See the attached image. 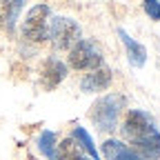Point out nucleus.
Instances as JSON below:
<instances>
[{
    "mask_svg": "<svg viewBox=\"0 0 160 160\" xmlns=\"http://www.w3.org/2000/svg\"><path fill=\"white\" fill-rule=\"evenodd\" d=\"M122 136L129 140L140 158L145 160H160V131L153 118L140 109H129L122 122Z\"/></svg>",
    "mask_w": 160,
    "mask_h": 160,
    "instance_id": "nucleus-1",
    "label": "nucleus"
},
{
    "mask_svg": "<svg viewBox=\"0 0 160 160\" xmlns=\"http://www.w3.org/2000/svg\"><path fill=\"white\" fill-rule=\"evenodd\" d=\"M127 105V100L125 96H120V93H109V96H102V98H98L96 102L91 105V120H93V125L100 129V131H111L118 122V116L120 111L125 109Z\"/></svg>",
    "mask_w": 160,
    "mask_h": 160,
    "instance_id": "nucleus-2",
    "label": "nucleus"
},
{
    "mask_svg": "<svg viewBox=\"0 0 160 160\" xmlns=\"http://www.w3.org/2000/svg\"><path fill=\"white\" fill-rule=\"evenodd\" d=\"M47 38L51 40L53 49L65 51V49H71L80 40V27L76 20H71L67 16H56L47 25Z\"/></svg>",
    "mask_w": 160,
    "mask_h": 160,
    "instance_id": "nucleus-3",
    "label": "nucleus"
},
{
    "mask_svg": "<svg viewBox=\"0 0 160 160\" xmlns=\"http://www.w3.org/2000/svg\"><path fill=\"white\" fill-rule=\"evenodd\" d=\"M100 65H102V56L91 40H78L69 49V67H73L76 71H91Z\"/></svg>",
    "mask_w": 160,
    "mask_h": 160,
    "instance_id": "nucleus-4",
    "label": "nucleus"
},
{
    "mask_svg": "<svg viewBox=\"0 0 160 160\" xmlns=\"http://www.w3.org/2000/svg\"><path fill=\"white\" fill-rule=\"evenodd\" d=\"M49 13H51V9L42 2L31 7L25 16V22H22V36L27 40H31V42H42V40H47Z\"/></svg>",
    "mask_w": 160,
    "mask_h": 160,
    "instance_id": "nucleus-5",
    "label": "nucleus"
},
{
    "mask_svg": "<svg viewBox=\"0 0 160 160\" xmlns=\"http://www.w3.org/2000/svg\"><path fill=\"white\" fill-rule=\"evenodd\" d=\"M111 78H113L111 69H109V67H105V65H100V67L91 69L82 80H80V89H82L85 93L102 91V89H107V87L111 85Z\"/></svg>",
    "mask_w": 160,
    "mask_h": 160,
    "instance_id": "nucleus-6",
    "label": "nucleus"
},
{
    "mask_svg": "<svg viewBox=\"0 0 160 160\" xmlns=\"http://www.w3.org/2000/svg\"><path fill=\"white\" fill-rule=\"evenodd\" d=\"M67 76V67L62 60H58V58H47L45 60V65L42 69H40V80H42V87L45 89H56L60 82L65 80Z\"/></svg>",
    "mask_w": 160,
    "mask_h": 160,
    "instance_id": "nucleus-7",
    "label": "nucleus"
},
{
    "mask_svg": "<svg viewBox=\"0 0 160 160\" xmlns=\"http://www.w3.org/2000/svg\"><path fill=\"white\" fill-rule=\"evenodd\" d=\"M118 36H120V40H122V45L127 49V58H129L131 67H142L147 62V49L140 45L138 40H133L125 29H118Z\"/></svg>",
    "mask_w": 160,
    "mask_h": 160,
    "instance_id": "nucleus-8",
    "label": "nucleus"
},
{
    "mask_svg": "<svg viewBox=\"0 0 160 160\" xmlns=\"http://www.w3.org/2000/svg\"><path fill=\"white\" fill-rule=\"evenodd\" d=\"M102 153L107 160H145L136 151H131L127 145H122L120 140H111V138L102 142Z\"/></svg>",
    "mask_w": 160,
    "mask_h": 160,
    "instance_id": "nucleus-9",
    "label": "nucleus"
},
{
    "mask_svg": "<svg viewBox=\"0 0 160 160\" xmlns=\"http://www.w3.org/2000/svg\"><path fill=\"white\" fill-rule=\"evenodd\" d=\"M56 160H85L80 153V147L73 138H65L60 145H56Z\"/></svg>",
    "mask_w": 160,
    "mask_h": 160,
    "instance_id": "nucleus-10",
    "label": "nucleus"
},
{
    "mask_svg": "<svg viewBox=\"0 0 160 160\" xmlns=\"http://www.w3.org/2000/svg\"><path fill=\"white\" fill-rule=\"evenodd\" d=\"M38 149L47 160H56V133L53 131H42L38 138Z\"/></svg>",
    "mask_w": 160,
    "mask_h": 160,
    "instance_id": "nucleus-11",
    "label": "nucleus"
},
{
    "mask_svg": "<svg viewBox=\"0 0 160 160\" xmlns=\"http://www.w3.org/2000/svg\"><path fill=\"white\" fill-rule=\"evenodd\" d=\"M73 140H76V145L78 147H82L93 160H98V151H96V145H93V140H91V136L87 133V129L85 127H76L73 129V136H71Z\"/></svg>",
    "mask_w": 160,
    "mask_h": 160,
    "instance_id": "nucleus-12",
    "label": "nucleus"
},
{
    "mask_svg": "<svg viewBox=\"0 0 160 160\" xmlns=\"http://www.w3.org/2000/svg\"><path fill=\"white\" fill-rule=\"evenodd\" d=\"M18 18V11L11 0H0V27H11Z\"/></svg>",
    "mask_w": 160,
    "mask_h": 160,
    "instance_id": "nucleus-13",
    "label": "nucleus"
},
{
    "mask_svg": "<svg viewBox=\"0 0 160 160\" xmlns=\"http://www.w3.org/2000/svg\"><path fill=\"white\" fill-rule=\"evenodd\" d=\"M142 7L151 20H160V2L158 0H142Z\"/></svg>",
    "mask_w": 160,
    "mask_h": 160,
    "instance_id": "nucleus-14",
    "label": "nucleus"
},
{
    "mask_svg": "<svg viewBox=\"0 0 160 160\" xmlns=\"http://www.w3.org/2000/svg\"><path fill=\"white\" fill-rule=\"evenodd\" d=\"M11 2H13V7H16V11L20 13V9H22V2H25V0H11Z\"/></svg>",
    "mask_w": 160,
    "mask_h": 160,
    "instance_id": "nucleus-15",
    "label": "nucleus"
},
{
    "mask_svg": "<svg viewBox=\"0 0 160 160\" xmlns=\"http://www.w3.org/2000/svg\"><path fill=\"white\" fill-rule=\"evenodd\" d=\"M85 160H87V158H85Z\"/></svg>",
    "mask_w": 160,
    "mask_h": 160,
    "instance_id": "nucleus-16",
    "label": "nucleus"
}]
</instances>
